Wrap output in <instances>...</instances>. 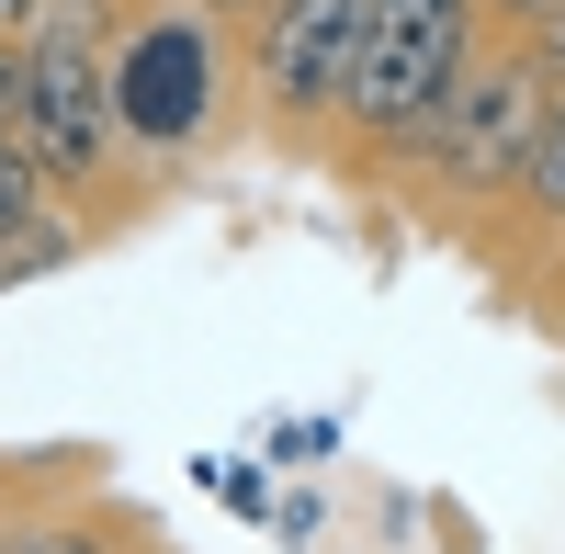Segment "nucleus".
<instances>
[{
	"label": "nucleus",
	"mask_w": 565,
	"mask_h": 554,
	"mask_svg": "<svg viewBox=\"0 0 565 554\" xmlns=\"http://www.w3.org/2000/svg\"><path fill=\"white\" fill-rule=\"evenodd\" d=\"M249 136V45L238 23L193 12V0H125L114 34V148L125 170L170 193L181 170L226 159Z\"/></svg>",
	"instance_id": "1"
},
{
	"label": "nucleus",
	"mask_w": 565,
	"mask_h": 554,
	"mask_svg": "<svg viewBox=\"0 0 565 554\" xmlns=\"http://www.w3.org/2000/svg\"><path fill=\"white\" fill-rule=\"evenodd\" d=\"M554 114V79L521 34H487L476 45V68L452 79V103L418 125V148L396 159V215L418 226V238H452V249H476V226L509 204V181H521L532 159V136Z\"/></svg>",
	"instance_id": "2"
},
{
	"label": "nucleus",
	"mask_w": 565,
	"mask_h": 554,
	"mask_svg": "<svg viewBox=\"0 0 565 554\" xmlns=\"http://www.w3.org/2000/svg\"><path fill=\"white\" fill-rule=\"evenodd\" d=\"M487 0H362V45H351V90L328 125V181L340 193H385L396 159L418 148V125L452 103V79L487 45Z\"/></svg>",
	"instance_id": "3"
},
{
	"label": "nucleus",
	"mask_w": 565,
	"mask_h": 554,
	"mask_svg": "<svg viewBox=\"0 0 565 554\" xmlns=\"http://www.w3.org/2000/svg\"><path fill=\"white\" fill-rule=\"evenodd\" d=\"M249 45V136L271 159H328V125H340L351 90V45H362V0H260L238 23Z\"/></svg>",
	"instance_id": "4"
},
{
	"label": "nucleus",
	"mask_w": 565,
	"mask_h": 554,
	"mask_svg": "<svg viewBox=\"0 0 565 554\" xmlns=\"http://www.w3.org/2000/svg\"><path fill=\"white\" fill-rule=\"evenodd\" d=\"M476 260H487V284H509L521 306H543L565 284V90H554V114L532 136L521 181H509V204L476 226Z\"/></svg>",
	"instance_id": "5"
},
{
	"label": "nucleus",
	"mask_w": 565,
	"mask_h": 554,
	"mask_svg": "<svg viewBox=\"0 0 565 554\" xmlns=\"http://www.w3.org/2000/svg\"><path fill=\"white\" fill-rule=\"evenodd\" d=\"M148 510H125V498L90 476V452H45V476L12 498V532L0 554H148Z\"/></svg>",
	"instance_id": "6"
},
{
	"label": "nucleus",
	"mask_w": 565,
	"mask_h": 554,
	"mask_svg": "<svg viewBox=\"0 0 565 554\" xmlns=\"http://www.w3.org/2000/svg\"><path fill=\"white\" fill-rule=\"evenodd\" d=\"M193 476H204V487H215V498H226L238 521H260V532H271V498H282V487H271V465H238V452H204Z\"/></svg>",
	"instance_id": "7"
},
{
	"label": "nucleus",
	"mask_w": 565,
	"mask_h": 554,
	"mask_svg": "<svg viewBox=\"0 0 565 554\" xmlns=\"http://www.w3.org/2000/svg\"><path fill=\"white\" fill-rule=\"evenodd\" d=\"M45 204H57V193H45V170H34L23 148H0V249H12V238H23V226L45 215Z\"/></svg>",
	"instance_id": "8"
},
{
	"label": "nucleus",
	"mask_w": 565,
	"mask_h": 554,
	"mask_svg": "<svg viewBox=\"0 0 565 554\" xmlns=\"http://www.w3.org/2000/svg\"><path fill=\"white\" fill-rule=\"evenodd\" d=\"M260 452L306 476V465H328V452H340V419H271V430H260Z\"/></svg>",
	"instance_id": "9"
},
{
	"label": "nucleus",
	"mask_w": 565,
	"mask_h": 554,
	"mask_svg": "<svg viewBox=\"0 0 565 554\" xmlns=\"http://www.w3.org/2000/svg\"><path fill=\"white\" fill-rule=\"evenodd\" d=\"M271 532L295 543V554H306V543H328V498H317V487H282V498H271Z\"/></svg>",
	"instance_id": "10"
},
{
	"label": "nucleus",
	"mask_w": 565,
	"mask_h": 554,
	"mask_svg": "<svg viewBox=\"0 0 565 554\" xmlns=\"http://www.w3.org/2000/svg\"><path fill=\"white\" fill-rule=\"evenodd\" d=\"M0 148H23V34H0Z\"/></svg>",
	"instance_id": "11"
},
{
	"label": "nucleus",
	"mask_w": 565,
	"mask_h": 554,
	"mask_svg": "<svg viewBox=\"0 0 565 554\" xmlns=\"http://www.w3.org/2000/svg\"><path fill=\"white\" fill-rule=\"evenodd\" d=\"M554 12H565V0H487V23H498V34H543Z\"/></svg>",
	"instance_id": "12"
},
{
	"label": "nucleus",
	"mask_w": 565,
	"mask_h": 554,
	"mask_svg": "<svg viewBox=\"0 0 565 554\" xmlns=\"http://www.w3.org/2000/svg\"><path fill=\"white\" fill-rule=\"evenodd\" d=\"M521 45H532V57H543V79H554V90H565V12H554V23H543V34H521Z\"/></svg>",
	"instance_id": "13"
},
{
	"label": "nucleus",
	"mask_w": 565,
	"mask_h": 554,
	"mask_svg": "<svg viewBox=\"0 0 565 554\" xmlns=\"http://www.w3.org/2000/svg\"><path fill=\"white\" fill-rule=\"evenodd\" d=\"M34 476H45V465H0V532H12V498H23Z\"/></svg>",
	"instance_id": "14"
},
{
	"label": "nucleus",
	"mask_w": 565,
	"mask_h": 554,
	"mask_svg": "<svg viewBox=\"0 0 565 554\" xmlns=\"http://www.w3.org/2000/svg\"><path fill=\"white\" fill-rule=\"evenodd\" d=\"M193 12H215V23H249V12H260V0H193Z\"/></svg>",
	"instance_id": "15"
},
{
	"label": "nucleus",
	"mask_w": 565,
	"mask_h": 554,
	"mask_svg": "<svg viewBox=\"0 0 565 554\" xmlns=\"http://www.w3.org/2000/svg\"><path fill=\"white\" fill-rule=\"evenodd\" d=\"M532 317H543V329H554V340H565V284H554V295H543V306H532Z\"/></svg>",
	"instance_id": "16"
},
{
	"label": "nucleus",
	"mask_w": 565,
	"mask_h": 554,
	"mask_svg": "<svg viewBox=\"0 0 565 554\" xmlns=\"http://www.w3.org/2000/svg\"><path fill=\"white\" fill-rule=\"evenodd\" d=\"M148 554H181V543H148Z\"/></svg>",
	"instance_id": "17"
}]
</instances>
